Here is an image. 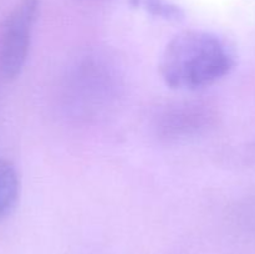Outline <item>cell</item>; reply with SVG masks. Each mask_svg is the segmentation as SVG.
Returning <instances> with one entry per match:
<instances>
[{
  "mask_svg": "<svg viewBox=\"0 0 255 254\" xmlns=\"http://www.w3.org/2000/svg\"><path fill=\"white\" fill-rule=\"evenodd\" d=\"M236 56L224 40L204 30L177 34L162 52L158 69L164 84L176 90H198L229 75Z\"/></svg>",
  "mask_w": 255,
  "mask_h": 254,
  "instance_id": "1",
  "label": "cell"
},
{
  "mask_svg": "<svg viewBox=\"0 0 255 254\" xmlns=\"http://www.w3.org/2000/svg\"><path fill=\"white\" fill-rule=\"evenodd\" d=\"M39 0H19L7 15L0 35V74L10 81L21 74L29 55Z\"/></svg>",
  "mask_w": 255,
  "mask_h": 254,
  "instance_id": "2",
  "label": "cell"
},
{
  "mask_svg": "<svg viewBox=\"0 0 255 254\" xmlns=\"http://www.w3.org/2000/svg\"><path fill=\"white\" fill-rule=\"evenodd\" d=\"M20 178L11 161L0 158V222L12 213L19 201Z\"/></svg>",
  "mask_w": 255,
  "mask_h": 254,
  "instance_id": "3",
  "label": "cell"
},
{
  "mask_svg": "<svg viewBox=\"0 0 255 254\" xmlns=\"http://www.w3.org/2000/svg\"><path fill=\"white\" fill-rule=\"evenodd\" d=\"M131 4L134 7H143L149 14L167 20H181L183 17V11L166 0H131Z\"/></svg>",
  "mask_w": 255,
  "mask_h": 254,
  "instance_id": "4",
  "label": "cell"
}]
</instances>
